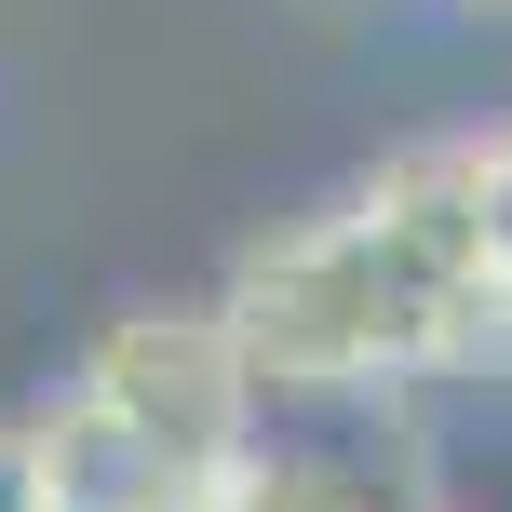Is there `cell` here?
<instances>
[{"mask_svg":"<svg viewBox=\"0 0 512 512\" xmlns=\"http://www.w3.org/2000/svg\"><path fill=\"white\" fill-rule=\"evenodd\" d=\"M445 14H512V0H445Z\"/></svg>","mask_w":512,"mask_h":512,"instance_id":"52a82bcc","label":"cell"},{"mask_svg":"<svg viewBox=\"0 0 512 512\" xmlns=\"http://www.w3.org/2000/svg\"><path fill=\"white\" fill-rule=\"evenodd\" d=\"M189 512H364V486L337 459H310V445H283V432H256L230 472H216Z\"/></svg>","mask_w":512,"mask_h":512,"instance_id":"277c9868","label":"cell"},{"mask_svg":"<svg viewBox=\"0 0 512 512\" xmlns=\"http://www.w3.org/2000/svg\"><path fill=\"white\" fill-rule=\"evenodd\" d=\"M0 512H41V445H27V418H0Z\"/></svg>","mask_w":512,"mask_h":512,"instance_id":"8992f818","label":"cell"},{"mask_svg":"<svg viewBox=\"0 0 512 512\" xmlns=\"http://www.w3.org/2000/svg\"><path fill=\"white\" fill-rule=\"evenodd\" d=\"M27 445H41V499H54V512H189V472L162 459L95 378L54 391V405L27 418Z\"/></svg>","mask_w":512,"mask_h":512,"instance_id":"3957f363","label":"cell"},{"mask_svg":"<svg viewBox=\"0 0 512 512\" xmlns=\"http://www.w3.org/2000/svg\"><path fill=\"white\" fill-rule=\"evenodd\" d=\"M81 378H95L108 405H122L135 432H149L162 459L189 472V499H203L216 472H230L243 445L270 432V391H256V364H243V337H230V310H216V297L122 310V324L81 351Z\"/></svg>","mask_w":512,"mask_h":512,"instance_id":"7a4b0ae2","label":"cell"},{"mask_svg":"<svg viewBox=\"0 0 512 512\" xmlns=\"http://www.w3.org/2000/svg\"><path fill=\"white\" fill-rule=\"evenodd\" d=\"M216 310H230L256 391L472 378L512 337V283L486 256V135H432V149L378 162V176L337 189L324 216H297L283 243H256Z\"/></svg>","mask_w":512,"mask_h":512,"instance_id":"6da1fadb","label":"cell"},{"mask_svg":"<svg viewBox=\"0 0 512 512\" xmlns=\"http://www.w3.org/2000/svg\"><path fill=\"white\" fill-rule=\"evenodd\" d=\"M486 256H499V283H512V122L486 135Z\"/></svg>","mask_w":512,"mask_h":512,"instance_id":"5b68a950","label":"cell"}]
</instances>
